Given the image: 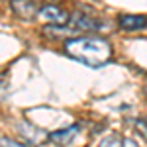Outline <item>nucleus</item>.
I'll list each match as a JSON object with an SVG mask.
<instances>
[{"mask_svg":"<svg viewBox=\"0 0 147 147\" xmlns=\"http://www.w3.org/2000/svg\"><path fill=\"white\" fill-rule=\"evenodd\" d=\"M10 8L20 20H26V22L34 20L35 16H39V10H41V8H37V4L34 0H12Z\"/></svg>","mask_w":147,"mask_h":147,"instance_id":"nucleus-2","label":"nucleus"},{"mask_svg":"<svg viewBox=\"0 0 147 147\" xmlns=\"http://www.w3.org/2000/svg\"><path fill=\"white\" fill-rule=\"evenodd\" d=\"M65 53L90 69H100L112 59V45L102 37H69Z\"/></svg>","mask_w":147,"mask_h":147,"instance_id":"nucleus-1","label":"nucleus"},{"mask_svg":"<svg viewBox=\"0 0 147 147\" xmlns=\"http://www.w3.org/2000/svg\"><path fill=\"white\" fill-rule=\"evenodd\" d=\"M134 129L136 134L147 143V118H136L134 120Z\"/></svg>","mask_w":147,"mask_h":147,"instance_id":"nucleus-8","label":"nucleus"},{"mask_svg":"<svg viewBox=\"0 0 147 147\" xmlns=\"http://www.w3.org/2000/svg\"><path fill=\"white\" fill-rule=\"evenodd\" d=\"M124 147H139V145H137V141H134L131 137H125L124 139Z\"/></svg>","mask_w":147,"mask_h":147,"instance_id":"nucleus-11","label":"nucleus"},{"mask_svg":"<svg viewBox=\"0 0 147 147\" xmlns=\"http://www.w3.org/2000/svg\"><path fill=\"white\" fill-rule=\"evenodd\" d=\"M47 4H53V2H57V0H45Z\"/></svg>","mask_w":147,"mask_h":147,"instance_id":"nucleus-12","label":"nucleus"},{"mask_svg":"<svg viewBox=\"0 0 147 147\" xmlns=\"http://www.w3.org/2000/svg\"><path fill=\"white\" fill-rule=\"evenodd\" d=\"M39 18H43V20H47L51 24H61V26L69 22V14L63 8L55 6V4H45L39 10Z\"/></svg>","mask_w":147,"mask_h":147,"instance_id":"nucleus-5","label":"nucleus"},{"mask_svg":"<svg viewBox=\"0 0 147 147\" xmlns=\"http://www.w3.org/2000/svg\"><path fill=\"white\" fill-rule=\"evenodd\" d=\"M120 28L124 32H139V30H145L147 28V18L145 16H131V14H124L120 16Z\"/></svg>","mask_w":147,"mask_h":147,"instance_id":"nucleus-7","label":"nucleus"},{"mask_svg":"<svg viewBox=\"0 0 147 147\" xmlns=\"http://www.w3.org/2000/svg\"><path fill=\"white\" fill-rule=\"evenodd\" d=\"M18 127V131L22 134V137L28 141V143H41L43 139H47V136L43 129H39V127H35V125H32L30 122H20V124L16 125Z\"/></svg>","mask_w":147,"mask_h":147,"instance_id":"nucleus-6","label":"nucleus"},{"mask_svg":"<svg viewBox=\"0 0 147 147\" xmlns=\"http://www.w3.org/2000/svg\"><path fill=\"white\" fill-rule=\"evenodd\" d=\"M98 147H124V139H122V137H118L116 134H112V136H106V137H104Z\"/></svg>","mask_w":147,"mask_h":147,"instance_id":"nucleus-9","label":"nucleus"},{"mask_svg":"<svg viewBox=\"0 0 147 147\" xmlns=\"http://www.w3.org/2000/svg\"><path fill=\"white\" fill-rule=\"evenodd\" d=\"M145 96H147V84H145Z\"/></svg>","mask_w":147,"mask_h":147,"instance_id":"nucleus-13","label":"nucleus"},{"mask_svg":"<svg viewBox=\"0 0 147 147\" xmlns=\"http://www.w3.org/2000/svg\"><path fill=\"white\" fill-rule=\"evenodd\" d=\"M71 24H73V28H75L77 32H98V30H102V22L100 20L92 18V16L84 14V12L73 14Z\"/></svg>","mask_w":147,"mask_h":147,"instance_id":"nucleus-4","label":"nucleus"},{"mask_svg":"<svg viewBox=\"0 0 147 147\" xmlns=\"http://www.w3.org/2000/svg\"><path fill=\"white\" fill-rule=\"evenodd\" d=\"M79 131H80V127L77 124L69 125V127H63V129H55V131L47 134V141H49V143H55V145L65 147V145H69V143L75 141V137L79 136Z\"/></svg>","mask_w":147,"mask_h":147,"instance_id":"nucleus-3","label":"nucleus"},{"mask_svg":"<svg viewBox=\"0 0 147 147\" xmlns=\"http://www.w3.org/2000/svg\"><path fill=\"white\" fill-rule=\"evenodd\" d=\"M0 145H2V147H30V143H20V141H14L12 137L2 136V139H0Z\"/></svg>","mask_w":147,"mask_h":147,"instance_id":"nucleus-10","label":"nucleus"}]
</instances>
